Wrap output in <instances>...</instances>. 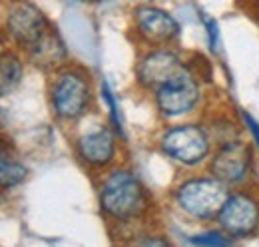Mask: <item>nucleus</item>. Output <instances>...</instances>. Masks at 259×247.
<instances>
[{
    "label": "nucleus",
    "instance_id": "obj_1",
    "mask_svg": "<svg viewBox=\"0 0 259 247\" xmlns=\"http://www.w3.org/2000/svg\"><path fill=\"white\" fill-rule=\"evenodd\" d=\"M100 203L104 214L126 221L146 212V189L130 170H114L100 187Z\"/></svg>",
    "mask_w": 259,
    "mask_h": 247
},
{
    "label": "nucleus",
    "instance_id": "obj_2",
    "mask_svg": "<svg viewBox=\"0 0 259 247\" xmlns=\"http://www.w3.org/2000/svg\"><path fill=\"white\" fill-rule=\"evenodd\" d=\"M229 195V187L211 176L190 178L176 187L174 199L186 216L207 221L218 217L224 201Z\"/></svg>",
    "mask_w": 259,
    "mask_h": 247
},
{
    "label": "nucleus",
    "instance_id": "obj_3",
    "mask_svg": "<svg viewBox=\"0 0 259 247\" xmlns=\"http://www.w3.org/2000/svg\"><path fill=\"white\" fill-rule=\"evenodd\" d=\"M160 146L163 154L174 161L194 168L211 155V136L197 124H182L163 132Z\"/></svg>",
    "mask_w": 259,
    "mask_h": 247
},
{
    "label": "nucleus",
    "instance_id": "obj_4",
    "mask_svg": "<svg viewBox=\"0 0 259 247\" xmlns=\"http://www.w3.org/2000/svg\"><path fill=\"white\" fill-rule=\"evenodd\" d=\"M154 98H156V106L162 116L165 118L186 116L194 112L201 98L197 76L188 66H184L174 78H169L154 92Z\"/></svg>",
    "mask_w": 259,
    "mask_h": 247
},
{
    "label": "nucleus",
    "instance_id": "obj_5",
    "mask_svg": "<svg viewBox=\"0 0 259 247\" xmlns=\"http://www.w3.org/2000/svg\"><path fill=\"white\" fill-rule=\"evenodd\" d=\"M52 110L60 120H76L90 106V84L84 72L64 70L56 76L50 90Z\"/></svg>",
    "mask_w": 259,
    "mask_h": 247
},
{
    "label": "nucleus",
    "instance_id": "obj_6",
    "mask_svg": "<svg viewBox=\"0 0 259 247\" xmlns=\"http://www.w3.org/2000/svg\"><path fill=\"white\" fill-rule=\"evenodd\" d=\"M215 219L220 229L233 239L249 237L259 231V199L243 189L229 191Z\"/></svg>",
    "mask_w": 259,
    "mask_h": 247
},
{
    "label": "nucleus",
    "instance_id": "obj_7",
    "mask_svg": "<svg viewBox=\"0 0 259 247\" xmlns=\"http://www.w3.org/2000/svg\"><path fill=\"white\" fill-rule=\"evenodd\" d=\"M251 168H253V152L241 140L222 144L209 161L211 178H215L227 187L245 184L251 176Z\"/></svg>",
    "mask_w": 259,
    "mask_h": 247
},
{
    "label": "nucleus",
    "instance_id": "obj_8",
    "mask_svg": "<svg viewBox=\"0 0 259 247\" xmlns=\"http://www.w3.org/2000/svg\"><path fill=\"white\" fill-rule=\"evenodd\" d=\"M6 28L12 40L26 50L34 48L44 38V34L50 30L42 10L30 2H18L10 8L6 18Z\"/></svg>",
    "mask_w": 259,
    "mask_h": 247
},
{
    "label": "nucleus",
    "instance_id": "obj_9",
    "mask_svg": "<svg viewBox=\"0 0 259 247\" xmlns=\"http://www.w3.org/2000/svg\"><path fill=\"white\" fill-rule=\"evenodd\" d=\"M184 64L180 56L169 48H156L142 56V60L136 66V78L138 82L148 90H158L169 78H174Z\"/></svg>",
    "mask_w": 259,
    "mask_h": 247
},
{
    "label": "nucleus",
    "instance_id": "obj_10",
    "mask_svg": "<svg viewBox=\"0 0 259 247\" xmlns=\"http://www.w3.org/2000/svg\"><path fill=\"white\" fill-rule=\"evenodd\" d=\"M134 22L136 28L154 44H167L180 36V22L162 8L158 6H138L134 10Z\"/></svg>",
    "mask_w": 259,
    "mask_h": 247
},
{
    "label": "nucleus",
    "instance_id": "obj_11",
    "mask_svg": "<svg viewBox=\"0 0 259 247\" xmlns=\"http://www.w3.org/2000/svg\"><path fill=\"white\" fill-rule=\"evenodd\" d=\"M76 150L88 166L104 168L116 155V138L110 132V128H98L78 138Z\"/></svg>",
    "mask_w": 259,
    "mask_h": 247
},
{
    "label": "nucleus",
    "instance_id": "obj_12",
    "mask_svg": "<svg viewBox=\"0 0 259 247\" xmlns=\"http://www.w3.org/2000/svg\"><path fill=\"white\" fill-rule=\"evenodd\" d=\"M28 52H30V60L40 68H54L66 58L64 42L60 40V36L54 30L46 32L44 38Z\"/></svg>",
    "mask_w": 259,
    "mask_h": 247
},
{
    "label": "nucleus",
    "instance_id": "obj_13",
    "mask_svg": "<svg viewBox=\"0 0 259 247\" xmlns=\"http://www.w3.org/2000/svg\"><path fill=\"white\" fill-rule=\"evenodd\" d=\"M24 68L16 54L4 52L0 56V96L10 94L22 80Z\"/></svg>",
    "mask_w": 259,
    "mask_h": 247
},
{
    "label": "nucleus",
    "instance_id": "obj_14",
    "mask_svg": "<svg viewBox=\"0 0 259 247\" xmlns=\"http://www.w3.org/2000/svg\"><path fill=\"white\" fill-rule=\"evenodd\" d=\"M26 174L28 170L22 161L14 159L6 152L0 154V187H14V185L22 184Z\"/></svg>",
    "mask_w": 259,
    "mask_h": 247
},
{
    "label": "nucleus",
    "instance_id": "obj_15",
    "mask_svg": "<svg viewBox=\"0 0 259 247\" xmlns=\"http://www.w3.org/2000/svg\"><path fill=\"white\" fill-rule=\"evenodd\" d=\"M190 243L195 247H233L235 239L222 229H209L190 237Z\"/></svg>",
    "mask_w": 259,
    "mask_h": 247
},
{
    "label": "nucleus",
    "instance_id": "obj_16",
    "mask_svg": "<svg viewBox=\"0 0 259 247\" xmlns=\"http://www.w3.org/2000/svg\"><path fill=\"white\" fill-rule=\"evenodd\" d=\"M102 96H104V102H106V106H108V110H110V118H112V124H114V128H116V134L122 136V138H126V132H124V124H122V116H120V108H118L116 96L112 94V88H110V84H108L106 80L102 82Z\"/></svg>",
    "mask_w": 259,
    "mask_h": 247
},
{
    "label": "nucleus",
    "instance_id": "obj_17",
    "mask_svg": "<svg viewBox=\"0 0 259 247\" xmlns=\"http://www.w3.org/2000/svg\"><path fill=\"white\" fill-rule=\"evenodd\" d=\"M205 28H207V38H209L211 52H218V48H220V26H218V22L207 18L205 20Z\"/></svg>",
    "mask_w": 259,
    "mask_h": 247
},
{
    "label": "nucleus",
    "instance_id": "obj_18",
    "mask_svg": "<svg viewBox=\"0 0 259 247\" xmlns=\"http://www.w3.org/2000/svg\"><path fill=\"white\" fill-rule=\"evenodd\" d=\"M241 118H243L245 128L249 130V134H251V138H253L255 146L259 148V122L251 116V114H247V112H241Z\"/></svg>",
    "mask_w": 259,
    "mask_h": 247
},
{
    "label": "nucleus",
    "instance_id": "obj_19",
    "mask_svg": "<svg viewBox=\"0 0 259 247\" xmlns=\"http://www.w3.org/2000/svg\"><path fill=\"white\" fill-rule=\"evenodd\" d=\"M136 247H171V245H169V241L165 237H162V235H148V237H144Z\"/></svg>",
    "mask_w": 259,
    "mask_h": 247
},
{
    "label": "nucleus",
    "instance_id": "obj_20",
    "mask_svg": "<svg viewBox=\"0 0 259 247\" xmlns=\"http://www.w3.org/2000/svg\"><path fill=\"white\" fill-rule=\"evenodd\" d=\"M4 52H6V50H4V44H2V40H0V56H2Z\"/></svg>",
    "mask_w": 259,
    "mask_h": 247
},
{
    "label": "nucleus",
    "instance_id": "obj_21",
    "mask_svg": "<svg viewBox=\"0 0 259 247\" xmlns=\"http://www.w3.org/2000/svg\"><path fill=\"white\" fill-rule=\"evenodd\" d=\"M4 152H6V150H4V148H2V146H0V154H4Z\"/></svg>",
    "mask_w": 259,
    "mask_h": 247
}]
</instances>
